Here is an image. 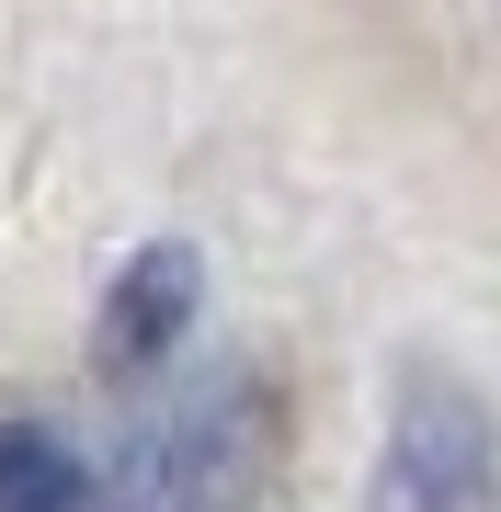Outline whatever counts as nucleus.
I'll return each instance as SVG.
<instances>
[{
	"label": "nucleus",
	"instance_id": "obj_3",
	"mask_svg": "<svg viewBox=\"0 0 501 512\" xmlns=\"http://www.w3.org/2000/svg\"><path fill=\"white\" fill-rule=\"evenodd\" d=\"M194 251L183 239H160V251H137L126 274H114V296H103V376H160L171 353H183V330H194Z\"/></svg>",
	"mask_w": 501,
	"mask_h": 512
},
{
	"label": "nucleus",
	"instance_id": "obj_1",
	"mask_svg": "<svg viewBox=\"0 0 501 512\" xmlns=\"http://www.w3.org/2000/svg\"><path fill=\"white\" fill-rule=\"evenodd\" d=\"M490 501H501V433L479 387L410 365L388 410V456H376V512H490Z\"/></svg>",
	"mask_w": 501,
	"mask_h": 512
},
{
	"label": "nucleus",
	"instance_id": "obj_2",
	"mask_svg": "<svg viewBox=\"0 0 501 512\" xmlns=\"http://www.w3.org/2000/svg\"><path fill=\"white\" fill-rule=\"evenodd\" d=\"M240 490H251V399L240 387H194L126 444L114 512H240Z\"/></svg>",
	"mask_w": 501,
	"mask_h": 512
},
{
	"label": "nucleus",
	"instance_id": "obj_4",
	"mask_svg": "<svg viewBox=\"0 0 501 512\" xmlns=\"http://www.w3.org/2000/svg\"><path fill=\"white\" fill-rule=\"evenodd\" d=\"M0 512H114V490L35 421H0Z\"/></svg>",
	"mask_w": 501,
	"mask_h": 512
}]
</instances>
